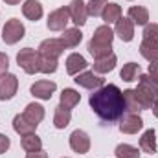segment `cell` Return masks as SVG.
<instances>
[{"label":"cell","instance_id":"1","mask_svg":"<svg viewBox=\"0 0 158 158\" xmlns=\"http://www.w3.org/2000/svg\"><path fill=\"white\" fill-rule=\"evenodd\" d=\"M90 109L99 119L105 123H114L121 119L125 112V99L123 92L119 90L116 85H103L101 88L94 90L90 94Z\"/></svg>","mask_w":158,"mask_h":158},{"label":"cell","instance_id":"2","mask_svg":"<svg viewBox=\"0 0 158 158\" xmlns=\"http://www.w3.org/2000/svg\"><path fill=\"white\" fill-rule=\"evenodd\" d=\"M112 39H114V31L110 30V26H99L92 39L88 42V52L94 55V59H99V57H105V55H110L112 53Z\"/></svg>","mask_w":158,"mask_h":158},{"label":"cell","instance_id":"3","mask_svg":"<svg viewBox=\"0 0 158 158\" xmlns=\"http://www.w3.org/2000/svg\"><path fill=\"white\" fill-rule=\"evenodd\" d=\"M138 88H134L142 109H153V105L158 99V85H155L147 74H140L138 76Z\"/></svg>","mask_w":158,"mask_h":158},{"label":"cell","instance_id":"4","mask_svg":"<svg viewBox=\"0 0 158 158\" xmlns=\"http://www.w3.org/2000/svg\"><path fill=\"white\" fill-rule=\"evenodd\" d=\"M17 64L26 72V74H37L40 72V53L39 50L33 48H24L17 53Z\"/></svg>","mask_w":158,"mask_h":158},{"label":"cell","instance_id":"5","mask_svg":"<svg viewBox=\"0 0 158 158\" xmlns=\"http://www.w3.org/2000/svg\"><path fill=\"white\" fill-rule=\"evenodd\" d=\"M26 30H24V24L19 20V19H11L4 24V30H2V39L6 44H17L19 40L24 37Z\"/></svg>","mask_w":158,"mask_h":158},{"label":"cell","instance_id":"6","mask_svg":"<svg viewBox=\"0 0 158 158\" xmlns=\"http://www.w3.org/2000/svg\"><path fill=\"white\" fill-rule=\"evenodd\" d=\"M68 22H70L68 7H59V9L50 13V17H48V30H52V31H64Z\"/></svg>","mask_w":158,"mask_h":158},{"label":"cell","instance_id":"7","mask_svg":"<svg viewBox=\"0 0 158 158\" xmlns=\"http://www.w3.org/2000/svg\"><path fill=\"white\" fill-rule=\"evenodd\" d=\"M17 88H19V79L13 74H4L0 76V101H7L11 98H15L17 94Z\"/></svg>","mask_w":158,"mask_h":158},{"label":"cell","instance_id":"8","mask_svg":"<svg viewBox=\"0 0 158 158\" xmlns=\"http://www.w3.org/2000/svg\"><path fill=\"white\" fill-rule=\"evenodd\" d=\"M64 52V44L61 39H46L40 42L39 46V53L44 57H50V59H59Z\"/></svg>","mask_w":158,"mask_h":158},{"label":"cell","instance_id":"9","mask_svg":"<svg viewBox=\"0 0 158 158\" xmlns=\"http://www.w3.org/2000/svg\"><path fill=\"white\" fill-rule=\"evenodd\" d=\"M68 13H70V20H72L77 28L86 24L88 11H86V4H85L83 0H74V2H70V6H68Z\"/></svg>","mask_w":158,"mask_h":158},{"label":"cell","instance_id":"10","mask_svg":"<svg viewBox=\"0 0 158 158\" xmlns=\"http://www.w3.org/2000/svg\"><path fill=\"white\" fill-rule=\"evenodd\" d=\"M70 147H72V151H76L77 155H85V153H88V149H90V138H88V134L85 132V131H74L72 134H70Z\"/></svg>","mask_w":158,"mask_h":158},{"label":"cell","instance_id":"11","mask_svg":"<svg viewBox=\"0 0 158 158\" xmlns=\"http://www.w3.org/2000/svg\"><path fill=\"white\" fill-rule=\"evenodd\" d=\"M55 88H57V85H55L53 81H44V79H42V81H37V83L31 85L30 92H31V96L48 101V99H52V94L55 92Z\"/></svg>","mask_w":158,"mask_h":158},{"label":"cell","instance_id":"12","mask_svg":"<svg viewBox=\"0 0 158 158\" xmlns=\"http://www.w3.org/2000/svg\"><path fill=\"white\" fill-rule=\"evenodd\" d=\"M74 81L77 83L79 86L88 88V90H98V88H101L103 83H105V79L99 77V76H96L94 72H81V74L76 76Z\"/></svg>","mask_w":158,"mask_h":158},{"label":"cell","instance_id":"13","mask_svg":"<svg viewBox=\"0 0 158 158\" xmlns=\"http://www.w3.org/2000/svg\"><path fill=\"white\" fill-rule=\"evenodd\" d=\"M143 127V121L138 114H125L121 116L119 121V131L125 132V134H136L140 129Z\"/></svg>","mask_w":158,"mask_h":158},{"label":"cell","instance_id":"14","mask_svg":"<svg viewBox=\"0 0 158 158\" xmlns=\"http://www.w3.org/2000/svg\"><path fill=\"white\" fill-rule=\"evenodd\" d=\"M114 33L118 35L123 42H131L134 37V24L131 19H119L116 22V28H114Z\"/></svg>","mask_w":158,"mask_h":158},{"label":"cell","instance_id":"15","mask_svg":"<svg viewBox=\"0 0 158 158\" xmlns=\"http://www.w3.org/2000/svg\"><path fill=\"white\" fill-rule=\"evenodd\" d=\"M86 66H88L86 59L83 55H79V53H72V55L66 57V72L70 76H77L79 72H83Z\"/></svg>","mask_w":158,"mask_h":158},{"label":"cell","instance_id":"16","mask_svg":"<svg viewBox=\"0 0 158 158\" xmlns=\"http://www.w3.org/2000/svg\"><path fill=\"white\" fill-rule=\"evenodd\" d=\"M13 129H15L17 134H20V136H28V134H33V132H35L37 125H33L30 119H26L24 118V114H17V116L13 118Z\"/></svg>","mask_w":158,"mask_h":158},{"label":"cell","instance_id":"17","mask_svg":"<svg viewBox=\"0 0 158 158\" xmlns=\"http://www.w3.org/2000/svg\"><path fill=\"white\" fill-rule=\"evenodd\" d=\"M116 63H118V59H116L114 53L105 55V57H99V59L94 61V72H98V74H109V72L114 70Z\"/></svg>","mask_w":158,"mask_h":158},{"label":"cell","instance_id":"18","mask_svg":"<svg viewBox=\"0 0 158 158\" xmlns=\"http://www.w3.org/2000/svg\"><path fill=\"white\" fill-rule=\"evenodd\" d=\"M140 53L143 59H147L149 63H158V42L149 39H143L140 44Z\"/></svg>","mask_w":158,"mask_h":158},{"label":"cell","instance_id":"19","mask_svg":"<svg viewBox=\"0 0 158 158\" xmlns=\"http://www.w3.org/2000/svg\"><path fill=\"white\" fill-rule=\"evenodd\" d=\"M22 13L31 22H37L40 17H42V4L37 2V0H26L24 6H22Z\"/></svg>","mask_w":158,"mask_h":158},{"label":"cell","instance_id":"20","mask_svg":"<svg viewBox=\"0 0 158 158\" xmlns=\"http://www.w3.org/2000/svg\"><path fill=\"white\" fill-rule=\"evenodd\" d=\"M123 99H125V110H127V114H138L140 110H143L142 105H140V99H138V96H136V92L132 88H129V90L123 92Z\"/></svg>","mask_w":158,"mask_h":158},{"label":"cell","instance_id":"21","mask_svg":"<svg viewBox=\"0 0 158 158\" xmlns=\"http://www.w3.org/2000/svg\"><path fill=\"white\" fill-rule=\"evenodd\" d=\"M140 149L143 153H149V155L156 153V134H155L153 129H147L142 134V138H140Z\"/></svg>","mask_w":158,"mask_h":158},{"label":"cell","instance_id":"22","mask_svg":"<svg viewBox=\"0 0 158 158\" xmlns=\"http://www.w3.org/2000/svg\"><path fill=\"white\" fill-rule=\"evenodd\" d=\"M24 118L30 119L33 125H39L40 121L44 119V107H40L39 103H30L26 109H24Z\"/></svg>","mask_w":158,"mask_h":158},{"label":"cell","instance_id":"23","mask_svg":"<svg viewBox=\"0 0 158 158\" xmlns=\"http://www.w3.org/2000/svg\"><path fill=\"white\" fill-rule=\"evenodd\" d=\"M79 101H81V94H79L77 90H74V88H64V90L61 92V105H63L64 109L72 110Z\"/></svg>","mask_w":158,"mask_h":158},{"label":"cell","instance_id":"24","mask_svg":"<svg viewBox=\"0 0 158 158\" xmlns=\"http://www.w3.org/2000/svg\"><path fill=\"white\" fill-rule=\"evenodd\" d=\"M83 39V33L79 31V28H70V30H64L63 31V44H64V48H76L79 46V42Z\"/></svg>","mask_w":158,"mask_h":158},{"label":"cell","instance_id":"25","mask_svg":"<svg viewBox=\"0 0 158 158\" xmlns=\"http://www.w3.org/2000/svg\"><path fill=\"white\" fill-rule=\"evenodd\" d=\"M129 19L132 20V24H138V26H145L147 20H149V11L142 6H132L129 9Z\"/></svg>","mask_w":158,"mask_h":158},{"label":"cell","instance_id":"26","mask_svg":"<svg viewBox=\"0 0 158 158\" xmlns=\"http://www.w3.org/2000/svg\"><path fill=\"white\" fill-rule=\"evenodd\" d=\"M101 17H103V20L107 22V26L112 24V22H118L119 19H121V7H119L118 4H114V2H109V4L105 6V9H103Z\"/></svg>","mask_w":158,"mask_h":158},{"label":"cell","instance_id":"27","mask_svg":"<svg viewBox=\"0 0 158 158\" xmlns=\"http://www.w3.org/2000/svg\"><path fill=\"white\" fill-rule=\"evenodd\" d=\"M70 119H72V112H70L68 109H64L63 105L55 107V116H53V125H55L57 129H64V127H68Z\"/></svg>","mask_w":158,"mask_h":158},{"label":"cell","instance_id":"28","mask_svg":"<svg viewBox=\"0 0 158 158\" xmlns=\"http://www.w3.org/2000/svg\"><path fill=\"white\" fill-rule=\"evenodd\" d=\"M20 145L26 153H35V151H40L42 149V142L40 138L33 132V134H28V136H22L20 140Z\"/></svg>","mask_w":158,"mask_h":158},{"label":"cell","instance_id":"29","mask_svg":"<svg viewBox=\"0 0 158 158\" xmlns=\"http://www.w3.org/2000/svg\"><path fill=\"white\" fill-rule=\"evenodd\" d=\"M140 74H142V72H140V64H136V63H127V64H123V68H121V72H119L121 79L127 81V83L136 81Z\"/></svg>","mask_w":158,"mask_h":158},{"label":"cell","instance_id":"30","mask_svg":"<svg viewBox=\"0 0 158 158\" xmlns=\"http://www.w3.org/2000/svg\"><path fill=\"white\" fill-rule=\"evenodd\" d=\"M116 156L118 158H140V153L136 147L129 145V143H119L116 147Z\"/></svg>","mask_w":158,"mask_h":158},{"label":"cell","instance_id":"31","mask_svg":"<svg viewBox=\"0 0 158 158\" xmlns=\"http://www.w3.org/2000/svg\"><path fill=\"white\" fill-rule=\"evenodd\" d=\"M107 4H109V0H90V2L86 4V11H88V15L98 17V15L103 13V9H105Z\"/></svg>","mask_w":158,"mask_h":158},{"label":"cell","instance_id":"32","mask_svg":"<svg viewBox=\"0 0 158 158\" xmlns=\"http://www.w3.org/2000/svg\"><path fill=\"white\" fill-rule=\"evenodd\" d=\"M57 70V59H50L40 55V72L42 74H53Z\"/></svg>","mask_w":158,"mask_h":158},{"label":"cell","instance_id":"33","mask_svg":"<svg viewBox=\"0 0 158 158\" xmlns=\"http://www.w3.org/2000/svg\"><path fill=\"white\" fill-rule=\"evenodd\" d=\"M143 39L158 42V24H145V28H143Z\"/></svg>","mask_w":158,"mask_h":158},{"label":"cell","instance_id":"34","mask_svg":"<svg viewBox=\"0 0 158 158\" xmlns=\"http://www.w3.org/2000/svg\"><path fill=\"white\" fill-rule=\"evenodd\" d=\"M147 76H149V79H151L155 85H158V63H151V64H149Z\"/></svg>","mask_w":158,"mask_h":158},{"label":"cell","instance_id":"35","mask_svg":"<svg viewBox=\"0 0 158 158\" xmlns=\"http://www.w3.org/2000/svg\"><path fill=\"white\" fill-rule=\"evenodd\" d=\"M7 68H9V57L0 52V76L7 74Z\"/></svg>","mask_w":158,"mask_h":158},{"label":"cell","instance_id":"36","mask_svg":"<svg viewBox=\"0 0 158 158\" xmlns=\"http://www.w3.org/2000/svg\"><path fill=\"white\" fill-rule=\"evenodd\" d=\"M9 145H11L9 138H7L6 134H2V132H0V155H2V153H6V151L9 149Z\"/></svg>","mask_w":158,"mask_h":158},{"label":"cell","instance_id":"37","mask_svg":"<svg viewBox=\"0 0 158 158\" xmlns=\"http://www.w3.org/2000/svg\"><path fill=\"white\" fill-rule=\"evenodd\" d=\"M26 158H48V153H44V151L40 149V151H35V153H28Z\"/></svg>","mask_w":158,"mask_h":158},{"label":"cell","instance_id":"38","mask_svg":"<svg viewBox=\"0 0 158 158\" xmlns=\"http://www.w3.org/2000/svg\"><path fill=\"white\" fill-rule=\"evenodd\" d=\"M153 114H155V116L158 118V99H156V103L153 105Z\"/></svg>","mask_w":158,"mask_h":158},{"label":"cell","instance_id":"39","mask_svg":"<svg viewBox=\"0 0 158 158\" xmlns=\"http://www.w3.org/2000/svg\"><path fill=\"white\" fill-rule=\"evenodd\" d=\"M6 4H9V6H15V4H20V0H4Z\"/></svg>","mask_w":158,"mask_h":158}]
</instances>
